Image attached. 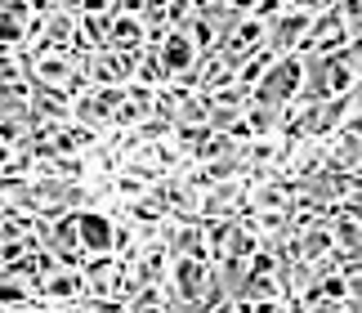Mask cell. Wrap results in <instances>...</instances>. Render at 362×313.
Masks as SVG:
<instances>
[{"label":"cell","mask_w":362,"mask_h":313,"mask_svg":"<svg viewBox=\"0 0 362 313\" xmlns=\"http://www.w3.org/2000/svg\"><path fill=\"white\" fill-rule=\"evenodd\" d=\"M0 161H5V148H0Z\"/></svg>","instance_id":"cell-6"},{"label":"cell","mask_w":362,"mask_h":313,"mask_svg":"<svg viewBox=\"0 0 362 313\" xmlns=\"http://www.w3.org/2000/svg\"><path fill=\"white\" fill-rule=\"evenodd\" d=\"M313 313H358V309H354V305H344V300H322Z\"/></svg>","instance_id":"cell-5"},{"label":"cell","mask_w":362,"mask_h":313,"mask_svg":"<svg viewBox=\"0 0 362 313\" xmlns=\"http://www.w3.org/2000/svg\"><path fill=\"white\" fill-rule=\"evenodd\" d=\"M76 220V246L90 255V260H99V255H112V220L94 215V210H86V215H72Z\"/></svg>","instance_id":"cell-2"},{"label":"cell","mask_w":362,"mask_h":313,"mask_svg":"<svg viewBox=\"0 0 362 313\" xmlns=\"http://www.w3.org/2000/svg\"><path fill=\"white\" fill-rule=\"evenodd\" d=\"M170 40H175V45L165 50V72L175 76V72H184V67L192 63V54H197V50L188 45V36H184V32H179V36H170Z\"/></svg>","instance_id":"cell-4"},{"label":"cell","mask_w":362,"mask_h":313,"mask_svg":"<svg viewBox=\"0 0 362 313\" xmlns=\"http://www.w3.org/2000/svg\"><path fill=\"white\" fill-rule=\"evenodd\" d=\"M300 85H304V63L291 54V59H273V63H269V76H259L255 94L264 98V108H277V112H282L286 98L296 94Z\"/></svg>","instance_id":"cell-1"},{"label":"cell","mask_w":362,"mask_h":313,"mask_svg":"<svg viewBox=\"0 0 362 313\" xmlns=\"http://www.w3.org/2000/svg\"><path fill=\"white\" fill-rule=\"evenodd\" d=\"M86 273H67V268H59L54 278H45V295L49 300H59V305H76V300H86Z\"/></svg>","instance_id":"cell-3"}]
</instances>
